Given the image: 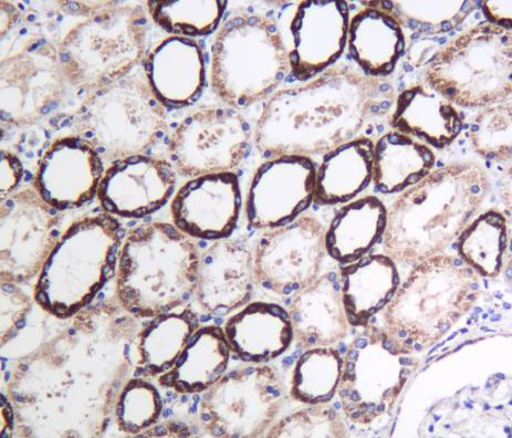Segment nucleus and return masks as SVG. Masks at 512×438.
<instances>
[{
	"mask_svg": "<svg viewBox=\"0 0 512 438\" xmlns=\"http://www.w3.org/2000/svg\"><path fill=\"white\" fill-rule=\"evenodd\" d=\"M256 283L253 253L224 239L201 254L195 298L206 315L223 317L248 304Z\"/></svg>",
	"mask_w": 512,
	"mask_h": 438,
	"instance_id": "obj_19",
	"label": "nucleus"
},
{
	"mask_svg": "<svg viewBox=\"0 0 512 438\" xmlns=\"http://www.w3.org/2000/svg\"><path fill=\"white\" fill-rule=\"evenodd\" d=\"M163 409L160 391L150 381L140 377L124 385L114 411L119 429L135 435L149 431L158 424Z\"/></svg>",
	"mask_w": 512,
	"mask_h": 438,
	"instance_id": "obj_34",
	"label": "nucleus"
},
{
	"mask_svg": "<svg viewBox=\"0 0 512 438\" xmlns=\"http://www.w3.org/2000/svg\"><path fill=\"white\" fill-rule=\"evenodd\" d=\"M285 395L276 372L256 364L226 372L196 401L202 430L215 437H260L274 426Z\"/></svg>",
	"mask_w": 512,
	"mask_h": 438,
	"instance_id": "obj_10",
	"label": "nucleus"
},
{
	"mask_svg": "<svg viewBox=\"0 0 512 438\" xmlns=\"http://www.w3.org/2000/svg\"><path fill=\"white\" fill-rule=\"evenodd\" d=\"M287 311L302 348L331 347L347 336L350 321L334 275L318 277L299 291Z\"/></svg>",
	"mask_w": 512,
	"mask_h": 438,
	"instance_id": "obj_21",
	"label": "nucleus"
},
{
	"mask_svg": "<svg viewBox=\"0 0 512 438\" xmlns=\"http://www.w3.org/2000/svg\"><path fill=\"white\" fill-rule=\"evenodd\" d=\"M61 212L33 187H24L0 205V278L19 284L43 271L61 238Z\"/></svg>",
	"mask_w": 512,
	"mask_h": 438,
	"instance_id": "obj_11",
	"label": "nucleus"
},
{
	"mask_svg": "<svg viewBox=\"0 0 512 438\" xmlns=\"http://www.w3.org/2000/svg\"><path fill=\"white\" fill-rule=\"evenodd\" d=\"M201 254L193 238L174 224L138 226L123 238L116 294L119 305L137 319L175 311L195 298Z\"/></svg>",
	"mask_w": 512,
	"mask_h": 438,
	"instance_id": "obj_3",
	"label": "nucleus"
},
{
	"mask_svg": "<svg viewBox=\"0 0 512 438\" xmlns=\"http://www.w3.org/2000/svg\"><path fill=\"white\" fill-rule=\"evenodd\" d=\"M395 268L388 257L370 256L343 270L342 298L351 325L367 326L391 297Z\"/></svg>",
	"mask_w": 512,
	"mask_h": 438,
	"instance_id": "obj_30",
	"label": "nucleus"
},
{
	"mask_svg": "<svg viewBox=\"0 0 512 438\" xmlns=\"http://www.w3.org/2000/svg\"><path fill=\"white\" fill-rule=\"evenodd\" d=\"M242 210V190L234 172L195 177L171 203L174 225L202 241H224L233 235Z\"/></svg>",
	"mask_w": 512,
	"mask_h": 438,
	"instance_id": "obj_16",
	"label": "nucleus"
},
{
	"mask_svg": "<svg viewBox=\"0 0 512 438\" xmlns=\"http://www.w3.org/2000/svg\"><path fill=\"white\" fill-rule=\"evenodd\" d=\"M368 5L350 18V54L365 75L380 79L394 72L405 49L404 30L383 2Z\"/></svg>",
	"mask_w": 512,
	"mask_h": 438,
	"instance_id": "obj_23",
	"label": "nucleus"
},
{
	"mask_svg": "<svg viewBox=\"0 0 512 438\" xmlns=\"http://www.w3.org/2000/svg\"><path fill=\"white\" fill-rule=\"evenodd\" d=\"M145 3L94 2L90 14L68 29L58 54L70 87L93 92L141 64L148 37Z\"/></svg>",
	"mask_w": 512,
	"mask_h": 438,
	"instance_id": "obj_5",
	"label": "nucleus"
},
{
	"mask_svg": "<svg viewBox=\"0 0 512 438\" xmlns=\"http://www.w3.org/2000/svg\"><path fill=\"white\" fill-rule=\"evenodd\" d=\"M343 375V359L331 347L312 348L299 359L292 377L291 395L310 404H325L336 395Z\"/></svg>",
	"mask_w": 512,
	"mask_h": 438,
	"instance_id": "obj_32",
	"label": "nucleus"
},
{
	"mask_svg": "<svg viewBox=\"0 0 512 438\" xmlns=\"http://www.w3.org/2000/svg\"><path fill=\"white\" fill-rule=\"evenodd\" d=\"M391 127L444 150L462 133L464 122L455 104L425 82L397 97Z\"/></svg>",
	"mask_w": 512,
	"mask_h": 438,
	"instance_id": "obj_24",
	"label": "nucleus"
},
{
	"mask_svg": "<svg viewBox=\"0 0 512 438\" xmlns=\"http://www.w3.org/2000/svg\"><path fill=\"white\" fill-rule=\"evenodd\" d=\"M347 426L332 409L317 404L271 427L268 437H344Z\"/></svg>",
	"mask_w": 512,
	"mask_h": 438,
	"instance_id": "obj_37",
	"label": "nucleus"
},
{
	"mask_svg": "<svg viewBox=\"0 0 512 438\" xmlns=\"http://www.w3.org/2000/svg\"><path fill=\"white\" fill-rule=\"evenodd\" d=\"M350 9L346 2H302L292 18L294 45L289 51L290 71L306 82L327 71L348 44Z\"/></svg>",
	"mask_w": 512,
	"mask_h": 438,
	"instance_id": "obj_18",
	"label": "nucleus"
},
{
	"mask_svg": "<svg viewBox=\"0 0 512 438\" xmlns=\"http://www.w3.org/2000/svg\"><path fill=\"white\" fill-rule=\"evenodd\" d=\"M25 169L19 156L6 148L0 153V200L18 191L24 177Z\"/></svg>",
	"mask_w": 512,
	"mask_h": 438,
	"instance_id": "obj_38",
	"label": "nucleus"
},
{
	"mask_svg": "<svg viewBox=\"0 0 512 438\" xmlns=\"http://www.w3.org/2000/svg\"><path fill=\"white\" fill-rule=\"evenodd\" d=\"M144 73L155 97L166 109L191 107L205 88L203 48L193 38L166 37L146 56Z\"/></svg>",
	"mask_w": 512,
	"mask_h": 438,
	"instance_id": "obj_20",
	"label": "nucleus"
},
{
	"mask_svg": "<svg viewBox=\"0 0 512 438\" xmlns=\"http://www.w3.org/2000/svg\"><path fill=\"white\" fill-rule=\"evenodd\" d=\"M435 163L430 146L394 130L374 143L372 180L383 194L403 192L434 171Z\"/></svg>",
	"mask_w": 512,
	"mask_h": 438,
	"instance_id": "obj_27",
	"label": "nucleus"
},
{
	"mask_svg": "<svg viewBox=\"0 0 512 438\" xmlns=\"http://www.w3.org/2000/svg\"><path fill=\"white\" fill-rule=\"evenodd\" d=\"M317 168L306 156L284 155L261 164L250 182L246 217L255 229L294 222L315 201Z\"/></svg>",
	"mask_w": 512,
	"mask_h": 438,
	"instance_id": "obj_14",
	"label": "nucleus"
},
{
	"mask_svg": "<svg viewBox=\"0 0 512 438\" xmlns=\"http://www.w3.org/2000/svg\"><path fill=\"white\" fill-rule=\"evenodd\" d=\"M386 215L385 206L374 196L342 207L326 232L327 252L339 263H357L384 235Z\"/></svg>",
	"mask_w": 512,
	"mask_h": 438,
	"instance_id": "obj_29",
	"label": "nucleus"
},
{
	"mask_svg": "<svg viewBox=\"0 0 512 438\" xmlns=\"http://www.w3.org/2000/svg\"><path fill=\"white\" fill-rule=\"evenodd\" d=\"M104 172L100 154L87 140L73 133L44 148L33 186L57 211H72L98 195Z\"/></svg>",
	"mask_w": 512,
	"mask_h": 438,
	"instance_id": "obj_15",
	"label": "nucleus"
},
{
	"mask_svg": "<svg viewBox=\"0 0 512 438\" xmlns=\"http://www.w3.org/2000/svg\"><path fill=\"white\" fill-rule=\"evenodd\" d=\"M383 85L351 69H330L294 88L282 89L265 104L255 144L264 155L310 158L363 137L385 106Z\"/></svg>",
	"mask_w": 512,
	"mask_h": 438,
	"instance_id": "obj_1",
	"label": "nucleus"
},
{
	"mask_svg": "<svg viewBox=\"0 0 512 438\" xmlns=\"http://www.w3.org/2000/svg\"><path fill=\"white\" fill-rule=\"evenodd\" d=\"M68 87L55 41L29 39L0 52L2 129L43 121L61 106Z\"/></svg>",
	"mask_w": 512,
	"mask_h": 438,
	"instance_id": "obj_9",
	"label": "nucleus"
},
{
	"mask_svg": "<svg viewBox=\"0 0 512 438\" xmlns=\"http://www.w3.org/2000/svg\"><path fill=\"white\" fill-rule=\"evenodd\" d=\"M177 172L172 163L144 154L113 163L104 172L98 200L106 213L122 218H143L169 202Z\"/></svg>",
	"mask_w": 512,
	"mask_h": 438,
	"instance_id": "obj_17",
	"label": "nucleus"
},
{
	"mask_svg": "<svg viewBox=\"0 0 512 438\" xmlns=\"http://www.w3.org/2000/svg\"><path fill=\"white\" fill-rule=\"evenodd\" d=\"M374 142L359 138L325 155L317 169L315 202L347 203L367 189L373 179Z\"/></svg>",
	"mask_w": 512,
	"mask_h": 438,
	"instance_id": "obj_28",
	"label": "nucleus"
},
{
	"mask_svg": "<svg viewBox=\"0 0 512 438\" xmlns=\"http://www.w3.org/2000/svg\"><path fill=\"white\" fill-rule=\"evenodd\" d=\"M489 187L487 172L476 163L432 171L404 190L386 215V252L415 259L444 249L465 231Z\"/></svg>",
	"mask_w": 512,
	"mask_h": 438,
	"instance_id": "obj_2",
	"label": "nucleus"
},
{
	"mask_svg": "<svg viewBox=\"0 0 512 438\" xmlns=\"http://www.w3.org/2000/svg\"><path fill=\"white\" fill-rule=\"evenodd\" d=\"M198 328L200 322L190 309L152 318L135 340L134 368L138 375L160 378L169 372Z\"/></svg>",
	"mask_w": 512,
	"mask_h": 438,
	"instance_id": "obj_26",
	"label": "nucleus"
},
{
	"mask_svg": "<svg viewBox=\"0 0 512 438\" xmlns=\"http://www.w3.org/2000/svg\"><path fill=\"white\" fill-rule=\"evenodd\" d=\"M146 9L153 22L172 36L193 38L215 33L225 15L221 0H152Z\"/></svg>",
	"mask_w": 512,
	"mask_h": 438,
	"instance_id": "obj_31",
	"label": "nucleus"
},
{
	"mask_svg": "<svg viewBox=\"0 0 512 438\" xmlns=\"http://www.w3.org/2000/svg\"><path fill=\"white\" fill-rule=\"evenodd\" d=\"M231 354L224 329L200 327L188 341L174 367L161 375L159 384L177 394H202L223 378Z\"/></svg>",
	"mask_w": 512,
	"mask_h": 438,
	"instance_id": "obj_25",
	"label": "nucleus"
},
{
	"mask_svg": "<svg viewBox=\"0 0 512 438\" xmlns=\"http://www.w3.org/2000/svg\"><path fill=\"white\" fill-rule=\"evenodd\" d=\"M133 71L90 92L71 118L75 133L108 162L143 154L167 128L166 108L155 97L144 70Z\"/></svg>",
	"mask_w": 512,
	"mask_h": 438,
	"instance_id": "obj_7",
	"label": "nucleus"
},
{
	"mask_svg": "<svg viewBox=\"0 0 512 438\" xmlns=\"http://www.w3.org/2000/svg\"><path fill=\"white\" fill-rule=\"evenodd\" d=\"M123 238L120 222L109 213L82 217L70 225L39 275L38 305L64 320L90 308L116 277Z\"/></svg>",
	"mask_w": 512,
	"mask_h": 438,
	"instance_id": "obj_4",
	"label": "nucleus"
},
{
	"mask_svg": "<svg viewBox=\"0 0 512 438\" xmlns=\"http://www.w3.org/2000/svg\"><path fill=\"white\" fill-rule=\"evenodd\" d=\"M461 237L459 250L468 262L474 265L488 259L499 265L509 246L510 231L506 218L490 211L468 226Z\"/></svg>",
	"mask_w": 512,
	"mask_h": 438,
	"instance_id": "obj_36",
	"label": "nucleus"
},
{
	"mask_svg": "<svg viewBox=\"0 0 512 438\" xmlns=\"http://www.w3.org/2000/svg\"><path fill=\"white\" fill-rule=\"evenodd\" d=\"M511 99L480 109L470 123L467 137L483 159L506 162L511 159Z\"/></svg>",
	"mask_w": 512,
	"mask_h": 438,
	"instance_id": "obj_33",
	"label": "nucleus"
},
{
	"mask_svg": "<svg viewBox=\"0 0 512 438\" xmlns=\"http://www.w3.org/2000/svg\"><path fill=\"white\" fill-rule=\"evenodd\" d=\"M289 71V51L274 19L237 15L218 30L211 51V85L228 106L243 109L265 99Z\"/></svg>",
	"mask_w": 512,
	"mask_h": 438,
	"instance_id": "obj_6",
	"label": "nucleus"
},
{
	"mask_svg": "<svg viewBox=\"0 0 512 438\" xmlns=\"http://www.w3.org/2000/svg\"><path fill=\"white\" fill-rule=\"evenodd\" d=\"M426 83L463 108H485L512 95V31L476 25L449 41L434 56Z\"/></svg>",
	"mask_w": 512,
	"mask_h": 438,
	"instance_id": "obj_8",
	"label": "nucleus"
},
{
	"mask_svg": "<svg viewBox=\"0 0 512 438\" xmlns=\"http://www.w3.org/2000/svg\"><path fill=\"white\" fill-rule=\"evenodd\" d=\"M326 250L325 227L315 217H298L261 236L254 255L256 279L276 295L298 294L319 277Z\"/></svg>",
	"mask_w": 512,
	"mask_h": 438,
	"instance_id": "obj_13",
	"label": "nucleus"
},
{
	"mask_svg": "<svg viewBox=\"0 0 512 438\" xmlns=\"http://www.w3.org/2000/svg\"><path fill=\"white\" fill-rule=\"evenodd\" d=\"M249 141V125L236 109L208 107L177 125L169 154L177 173L195 179L236 170L246 158Z\"/></svg>",
	"mask_w": 512,
	"mask_h": 438,
	"instance_id": "obj_12",
	"label": "nucleus"
},
{
	"mask_svg": "<svg viewBox=\"0 0 512 438\" xmlns=\"http://www.w3.org/2000/svg\"><path fill=\"white\" fill-rule=\"evenodd\" d=\"M224 332L232 353L252 364L277 359L294 339L288 311L264 301L239 310L226 321Z\"/></svg>",
	"mask_w": 512,
	"mask_h": 438,
	"instance_id": "obj_22",
	"label": "nucleus"
},
{
	"mask_svg": "<svg viewBox=\"0 0 512 438\" xmlns=\"http://www.w3.org/2000/svg\"><path fill=\"white\" fill-rule=\"evenodd\" d=\"M511 0L506 2H484L483 10L488 23L511 30Z\"/></svg>",
	"mask_w": 512,
	"mask_h": 438,
	"instance_id": "obj_39",
	"label": "nucleus"
},
{
	"mask_svg": "<svg viewBox=\"0 0 512 438\" xmlns=\"http://www.w3.org/2000/svg\"><path fill=\"white\" fill-rule=\"evenodd\" d=\"M470 2H383L401 26L432 31L433 35L457 27L468 15Z\"/></svg>",
	"mask_w": 512,
	"mask_h": 438,
	"instance_id": "obj_35",
	"label": "nucleus"
}]
</instances>
